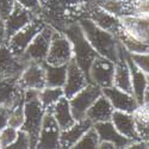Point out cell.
I'll return each instance as SVG.
<instances>
[{"label":"cell","instance_id":"obj_37","mask_svg":"<svg viewBox=\"0 0 149 149\" xmlns=\"http://www.w3.org/2000/svg\"><path fill=\"white\" fill-rule=\"evenodd\" d=\"M135 112L137 113V115H140L141 117H143L144 119L149 120V102L143 103L142 105H140Z\"/></svg>","mask_w":149,"mask_h":149},{"label":"cell","instance_id":"obj_20","mask_svg":"<svg viewBox=\"0 0 149 149\" xmlns=\"http://www.w3.org/2000/svg\"><path fill=\"white\" fill-rule=\"evenodd\" d=\"M111 122L115 125V128L127 139L131 140L132 142L135 141H141L139 137V134L136 131V124H135V117L134 113L129 112H123V111H117L115 110L112 117H111Z\"/></svg>","mask_w":149,"mask_h":149},{"label":"cell","instance_id":"obj_25","mask_svg":"<svg viewBox=\"0 0 149 149\" xmlns=\"http://www.w3.org/2000/svg\"><path fill=\"white\" fill-rule=\"evenodd\" d=\"M113 111H115V109L112 105H111L110 100L104 94H102L93 103V105L87 110V112H86V118H88L93 124L98 123V122L111 120Z\"/></svg>","mask_w":149,"mask_h":149},{"label":"cell","instance_id":"obj_14","mask_svg":"<svg viewBox=\"0 0 149 149\" xmlns=\"http://www.w3.org/2000/svg\"><path fill=\"white\" fill-rule=\"evenodd\" d=\"M36 15H33L31 11L22 6L19 3L16 1V5L10 13V16L4 20L5 24V42L13 36L17 31H19L22 28H24L29 24Z\"/></svg>","mask_w":149,"mask_h":149},{"label":"cell","instance_id":"obj_39","mask_svg":"<svg viewBox=\"0 0 149 149\" xmlns=\"http://www.w3.org/2000/svg\"><path fill=\"white\" fill-rule=\"evenodd\" d=\"M5 42V24L4 20L0 19V43Z\"/></svg>","mask_w":149,"mask_h":149},{"label":"cell","instance_id":"obj_40","mask_svg":"<svg viewBox=\"0 0 149 149\" xmlns=\"http://www.w3.org/2000/svg\"><path fill=\"white\" fill-rule=\"evenodd\" d=\"M149 102V77L147 80V86H146V91H144V97H143V103Z\"/></svg>","mask_w":149,"mask_h":149},{"label":"cell","instance_id":"obj_13","mask_svg":"<svg viewBox=\"0 0 149 149\" xmlns=\"http://www.w3.org/2000/svg\"><path fill=\"white\" fill-rule=\"evenodd\" d=\"M90 84V80L86 77V74L82 69L78 66L75 60L72 58L67 65V78L63 85V94L66 98H72L74 94H77L84 87Z\"/></svg>","mask_w":149,"mask_h":149},{"label":"cell","instance_id":"obj_28","mask_svg":"<svg viewBox=\"0 0 149 149\" xmlns=\"http://www.w3.org/2000/svg\"><path fill=\"white\" fill-rule=\"evenodd\" d=\"M99 146V136L95 131L94 127L92 125L87 131H86L82 137L74 144L73 148L75 149H95Z\"/></svg>","mask_w":149,"mask_h":149},{"label":"cell","instance_id":"obj_1","mask_svg":"<svg viewBox=\"0 0 149 149\" xmlns=\"http://www.w3.org/2000/svg\"><path fill=\"white\" fill-rule=\"evenodd\" d=\"M42 17L61 31L67 24L85 17L97 0H40Z\"/></svg>","mask_w":149,"mask_h":149},{"label":"cell","instance_id":"obj_22","mask_svg":"<svg viewBox=\"0 0 149 149\" xmlns=\"http://www.w3.org/2000/svg\"><path fill=\"white\" fill-rule=\"evenodd\" d=\"M119 19L132 36L149 45V17H122Z\"/></svg>","mask_w":149,"mask_h":149},{"label":"cell","instance_id":"obj_31","mask_svg":"<svg viewBox=\"0 0 149 149\" xmlns=\"http://www.w3.org/2000/svg\"><path fill=\"white\" fill-rule=\"evenodd\" d=\"M134 117H135V124H136V131L139 134L140 140L148 142L149 141V120L144 119L136 112H134Z\"/></svg>","mask_w":149,"mask_h":149},{"label":"cell","instance_id":"obj_38","mask_svg":"<svg viewBox=\"0 0 149 149\" xmlns=\"http://www.w3.org/2000/svg\"><path fill=\"white\" fill-rule=\"evenodd\" d=\"M98 148H100V149H113L116 148L115 144L112 142H109V141H99V146Z\"/></svg>","mask_w":149,"mask_h":149},{"label":"cell","instance_id":"obj_36","mask_svg":"<svg viewBox=\"0 0 149 149\" xmlns=\"http://www.w3.org/2000/svg\"><path fill=\"white\" fill-rule=\"evenodd\" d=\"M8 116L10 109L6 106H0V130H3L5 127L8 125Z\"/></svg>","mask_w":149,"mask_h":149},{"label":"cell","instance_id":"obj_19","mask_svg":"<svg viewBox=\"0 0 149 149\" xmlns=\"http://www.w3.org/2000/svg\"><path fill=\"white\" fill-rule=\"evenodd\" d=\"M93 123L88 118H84L80 120H75V123L68 129L61 130L60 134V147L61 148H73L81 137L87 131Z\"/></svg>","mask_w":149,"mask_h":149},{"label":"cell","instance_id":"obj_11","mask_svg":"<svg viewBox=\"0 0 149 149\" xmlns=\"http://www.w3.org/2000/svg\"><path fill=\"white\" fill-rule=\"evenodd\" d=\"M60 134H61V129L58 127L57 122L55 120L54 116L49 111H45L36 148H38V149L61 148L60 147Z\"/></svg>","mask_w":149,"mask_h":149},{"label":"cell","instance_id":"obj_23","mask_svg":"<svg viewBox=\"0 0 149 149\" xmlns=\"http://www.w3.org/2000/svg\"><path fill=\"white\" fill-rule=\"evenodd\" d=\"M45 111H49V112L54 116V118L57 122L61 130L68 129L69 127H72L73 124L75 123V119H74L73 113H72L69 99L66 98L65 95L62 97L60 100H57L50 109H48Z\"/></svg>","mask_w":149,"mask_h":149},{"label":"cell","instance_id":"obj_8","mask_svg":"<svg viewBox=\"0 0 149 149\" xmlns=\"http://www.w3.org/2000/svg\"><path fill=\"white\" fill-rule=\"evenodd\" d=\"M28 63L11 52L5 42L0 43V79L18 80Z\"/></svg>","mask_w":149,"mask_h":149},{"label":"cell","instance_id":"obj_3","mask_svg":"<svg viewBox=\"0 0 149 149\" xmlns=\"http://www.w3.org/2000/svg\"><path fill=\"white\" fill-rule=\"evenodd\" d=\"M61 32L69 40L73 48V58L75 60L78 66L82 69V72L86 74V77L90 80V77H88L90 67L92 65V62L94 61V58L99 56V54L94 50L91 43L86 38L79 22H73L67 24L61 30Z\"/></svg>","mask_w":149,"mask_h":149},{"label":"cell","instance_id":"obj_7","mask_svg":"<svg viewBox=\"0 0 149 149\" xmlns=\"http://www.w3.org/2000/svg\"><path fill=\"white\" fill-rule=\"evenodd\" d=\"M102 94H103L102 87H99L98 85L93 82H90L86 87H84L77 94H74L72 98H69V104L74 119L80 120L86 118L87 110Z\"/></svg>","mask_w":149,"mask_h":149},{"label":"cell","instance_id":"obj_9","mask_svg":"<svg viewBox=\"0 0 149 149\" xmlns=\"http://www.w3.org/2000/svg\"><path fill=\"white\" fill-rule=\"evenodd\" d=\"M72 58H73V48L69 40L61 31H57L52 40L45 62L54 66H61V65H68V62Z\"/></svg>","mask_w":149,"mask_h":149},{"label":"cell","instance_id":"obj_16","mask_svg":"<svg viewBox=\"0 0 149 149\" xmlns=\"http://www.w3.org/2000/svg\"><path fill=\"white\" fill-rule=\"evenodd\" d=\"M102 90H103V94L110 100L111 105L113 106L115 110L123 111V112H129V113H134L137 110L139 104L132 94L124 92L115 87V86L102 88Z\"/></svg>","mask_w":149,"mask_h":149},{"label":"cell","instance_id":"obj_10","mask_svg":"<svg viewBox=\"0 0 149 149\" xmlns=\"http://www.w3.org/2000/svg\"><path fill=\"white\" fill-rule=\"evenodd\" d=\"M115 62L110 61L99 55L94 58L90 67V82L98 85L99 87L106 88L113 86V75H115Z\"/></svg>","mask_w":149,"mask_h":149},{"label":"cell","instance_id":"obj_24","mask_svg":"<svg viewBox=\"0 0 149 149\" xmlns=\"http://www.w3.org/2000/svg\"><path fill=\"white\" fill-rule=\"evenodd\" d=\"M113 86L127 93L132 94V85L130 69L125 60V49L122 52L119 61L115 65V75H113ZM134 95V94H132Z\"/></svg>","mask_w":149,"mask_h":149},{"label":"cell","instance_id":"obj_17","mask_svg":"<svg viewBox=\"0 0 149 149\" xmlns=\"http://www.w3.org/2000/svg\"><path fill=\"white\" fill-rule=\"evenodd\" d=\"M24 99V90L19 86L18 80L0 79V106L10 110Z\"/></svg>","mask_w":149,"mask_h":149},{"label":"cell","instance_id":"obj_29","mask_svg":"<svg viewBox=\"0 0 149 149\" xmlns=\"http://www.w3.org/2000/svg\"><path fill=\"white\" fill-rule=\"evenodd\" d=\"M24 118H25V113H24V99L19 102L17 105H15L10 110V116H8V125L13 127L16 129H20Z\"/></svg>","mask_w":149,"mask_h":149},{"label":"cell","instance_id":"obj_5","mask_svg":"<svg viewBox=\"0 0 149 149\" xmlns=\"http://www.w3.org/2000/svg\"><path fill=\"white\" fill-rule=\"evenodd\" d=\"M47 24H48L47 20L42 16H36L29 24H26L25 26L17 31L12 37H10L5 43L16 56L22 57L24 52L29 47V44L37 36V33L42 31V29Z\"/></svg>","mask_w":149,"mask_h":149},{"label":"cell","instance_id":"obj_33","mask_svg":"<svg viewBox=\"0 0 149 149\" xmlns=\"http://www.w3.org/2000/svg\"><path fill=\"white\" fill-rule=\"evenodd\" d=\"M10 149H26V148H31V143H30V137L26 131H24L22 129L18 130V135L15 140V142L12 143L10 147Z\"/></svg>","mask_w":149,"mask_h":149},{"label":"cell","instance_id":"obj_15","mask_svg":"<svg viewBox=\"0 0 149 149\" xmlns=\"http://www.w3.org/2000/svg\"><path fill=\"white\" fill-rule=\"evenodd\" d=\"M86 18L91 19L94 24H97L98 26H100L102 29L111 32L113 36H116V33L122 29V22L118 17L113 16L112 13H110L106 10H104L103 7L98 6L97 4H94L85 15Z\"/></svg>","mask_w":149,"mask_h":149},{"label":"cell","instance_id":"obj_26","mask_svg":"<svg viewBox=\"0 0 149 149\" xmlns=\"http://www.w3.org/2000/svg\"><path fill=\"white\" fill-rule=\"evenodd\" d=\"M45 73V86L49 87H63L67 78V65L54 66L42 62Z\"/></svg>","mask_w":149,"mask_h":149},{"label":"cell","instance_id":"obj_6","mask_svg":"<svg viewBox=\"0 0 149 149\" xmlns=\"http://www.w3.org/2000/svg\"><path fill=\"white\" fill-rule=\"evenodd\" d=\"M57 31L58 30L55 29L53 25L47 24L42 29V31L37 33V36L32 40V42L29 44V47L26 48V50L24 52L20 58L25 61L26 63H30V62H44L49 52V48H50L52 40Z\"/></svg>","mask_w":149,"mask_h":149},{"label":"cell","instance_id":"obj_27","mask_svg":"<svg viewBox=\"0 0 149 149\" xmlns=\"http://www.w3.org/2000/svg\"><path fill=\"white\" fill-rule=\"evenodd\" d=\"M63 88L62 87H49L45 86L44 88L40 91V100L44 110L50 109L57 100L63 97Z\"/></svg>","mask_w":149,"mask_h":149},{"label":"cell","instance_id":"obj_2","mask_svg":"<svg viewBox=\"0 0 149 149\" xmlns=\"http://www.w3.org/2000/svg\"><path fill=\"white\" fill-rule=\"evenodd\" d=\"M78 22L94 50L100 56L117 63L122 52L125 49L122 43L111 32L98 26L88 18L82 17Z\"/></svg>","mask_w":149,"mask_h":149},{"label":"cell","instance_id":"obj_32","mask_svg":"<svg viewBox=\"0 0 149 149\" xmlns=\"http://www.w3.org/2000/svg\"><path fill=\"white\" fill-rule=\"evenodd\" d=\"M130 54V53H129ZM131 60L146 75L149 77V53H134L130 54Z\"/></svg>","mask_w":149,"mask_h":149},{"label":"cell","instance_id":"obj_18","mask_svg":"<svg viewBox=\"0 0 149 149\" xmlns=\"http://www.w3.org/2000/svg\"><path fill=\"white\" fill-rule=\"evenodd\" d=\"M93 127L95 131L98 132L99 141H109L112 142L116 148H128L130 143L132 142L131 140L127 139L125 136H123L112 124L111 120L106 122H98L94 123Z\"/></svg>","mask_w":149,"mask_h":149},{"label":"cell","instance_id":"obj_35","mask_svg":"<svg viewBox=\"0 0 149 149\" xmlns=\"http://www.w3.org/2000/svg\"><path fill=\"white\" fill-rule=\"evenodd\" d=\"M16 5V0H0V19L5 20Z\"/></svg>","mask_w":149,"mask_h":149},{"label":"cell","instance_id":"obj_12","mask_svg":"<svg viewBox=\"0 0 149 149\" xmlns=\"http://www.w3.org/2000/svg\"><path fill=\"white\" fill-rule=\"evenodd\" d=\"M18 84L23 90H37L41 91L45 87V73L42 62H30L22 75L18 79Z\"/></svg>","mask_w":149,"mask_h":149},{"label":"cell","instance_id":"obj_4","mask_svg":"<svg viewBox=\"0 0 149 149\" xmlns=\"http://www.w3.org/2000/svg\"><path fill=\"white\" fill-rule=\"evenodd\" d=\"M24 113L25 118L20 129L28 132L31 148H36L45 113V110L40 100V91L24 90Z\"/></svg>","mask_w":149,"mask_h":149},{"label":"cell","instance_id":"obj_34","mask_svg":"<svg viewBox=\"0 0 149 149\" xmlns=\"http://www.w3.org/2000/svg\"><path fill=\"white\" fill-rule=\"evenodd\" d=\"M17 3H19L22 6L28 8L31 11L33 15L41 16L42 15V8H41V3L40 0H16Z\"/></svg>","mask_w":149,"mask_h":149},{"label":"cell","instance_id":"obj_30","mask_svg":"<svg viewBox=\"0 0 149 149\" xmlns=\"http://www.w3.org/2000/svg\"><path fill=\"white\" fill-rule=\"evenodd\" d=\"M18 130L13 127H5L3 130H0V148H8L12 143L15 142L17 135H18Z\"/></svg>","mask_w":149,"mask_h":149},{"label":"cell","instance_id":"obj_21","mask_svg":"<svg viewBox=\"0 0 149 149\" xmlns=\"http://www.w3.org/2000/svg\"><path fill=\"white\" fill-rule=\"evenodd\" d=\"M125 60L130 69V75H131V85H132V94L137 102L139 106L143 104V97H144V91L147 86V80L148 75L146 74L134 63V61L130 57V54L125 50Z\"/></svg>","mask_w":149,"mask_h":149},{"label":"cell","instance_id":"obj_41","mask_svg":"<svg viewBox=\"0 0 149 149\" xmlns=\"http://www.w3.org/2000/svg\"><path fill=\"white\" fill-rule=\"evenodd\" d=\"M147 146H148V148H149V141H148V142H147Z\"/></svg>","mask_w":149,"mask_h":149}]
</instances>
